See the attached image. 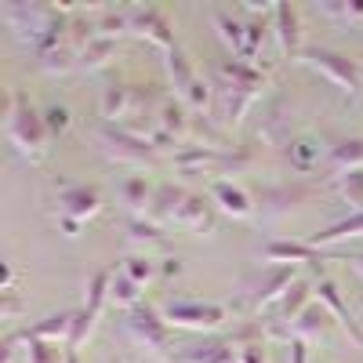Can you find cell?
<instances>
[{"instance_id":"cell-30","label":"cell","mask_w":363,"mask_h":363,"mask_svg":"<svg viewBox=\"0 0 363 363\" xmlns=\"http://www.w3.org/2000/svg\"><path fill=\"white\" fill-rule=\"evenodd\" d=\"M142 284H135L124 269L113 277V287H109V306H116V309H124V313H131L135 306H142Z\"/></svg>"},{"instance_id":"cell-3","label":"cell","mask_w":363,"mask_h":363,"mask_svg":"<svg viewBox=\"0 0 363 363\" xmlns=\"http://www.w3.org/2000/svg\"><path fill=\"white\" fill-rule=\"evenodd\" d=\"M218 91H222V120L229 128H240V120H244V113L251 109L255 99H262V91L269 84V77L258 69V66H247L240 62V58H225V62L218 66Z\"/></svg>"},{"instance_id":"cell-38","label":"cell","mask_w":363,"mask_h":363,"mask_svg":"<svg viewBox=\"0 0 363 363\" xmlns=\"http://www.w3.org/2000/svg\"><path fill=\"white\" fill-rule=\"evenodd\" d=\"M291 363H309V342L291 338Z\"/></svg>"},{"instance_id":"cell-16","label":"cell","mask_w":363,"mask_h":363,"mask_svg":"<svg viewBox=\"0 0 363 363\" xmlns=\"http://www.w3.org/2000/svg\"><path fill=\"white\" fill-rule=\"evenodd\" d=\"M262 265H309L320 262V251L309 244V240H269V244L258 251Z\"/></svg>"},{"instance_id":"cell-29","label":"cell","mask_w":363,"mask_h":363,"mask_svg":"<svg viewBox=\"0 0 363 363\" xmlns=\"http://www.w3.org/2000/svg\"><path fill=\"white\" fill-rule=\"evenodd\" d=\"M309 193L306 189H287V186H272V189H262L258 193V211L262 215H287V211L298 203V200H306Z\"/></svg>"},{"instance_id":"cell-23","label":"cell","mask_w":363,"mask_h":363,"mask_svg":"<svg viewBox=\"0 0 363 363\" xmlns=\"http://www.w3.org/2000/svg\"><path fill=\"white\" fill-rule=\"evenodd\" d=\"M323 167L335 178H342L349 171H363V138H338L335 145L327 149Z\"/></svg>"},{"instance_id":"cell-31","label":"cell","mask_w":363,"mask_h":363,"mask_svg":"<svg viewBox=\"0 0 363 363\" xmlns=\"http://www.w3.org/2000/svg\"><path fill=\"white\" fill-rule=\"evenodd\" d=\"M22 359L26 363H66L69 359V345H58V342H26L22 338Z\"/></svg>"},{"instance_id":"cell-43","label":"cell","mask_w":363,"mask_h":363,"mask_svg":"<svg viewBox=\"0 0 363 363\" xmlns=\"http://www.w3.org/2000/svg\"><path fill=\"white\" fill-rule=\"evenodd\" d=\"M66 363H80V352H77V349H69V359H66Z\"/></svg>"},{"instance_id":"cell-13","label":"cell","mask_w":363,"mask_h":363,"mask_svg":"<svg viewBox=\"0 0 363 363\" xmlns=\"http://www.w3.org/2000/svg\"><path fill=\"white\" fill-rule=\"evenodd\" d=\"M313 294H316V301L320 306L335 316V323L345 330V335L352 338V345H359L363 349V327H359V320L352 316V309L345 306V298H342V291H338V284L330 280V277H316L313 280Z\"/></svg>"},{"instance_id":"cell-8","label":"cell","mask_w":363,"mask_h":363,"mask_svg":"<svg viewBox=\"0 0 363 363\" xmlns=\"http://www.w3.org/2000/svg\"><path fill=\"white\" fill-rule=\"evenodd\" d=\"M124 327H128V335H131V342L138 349L153 352V356H164V359H174V352H171V345H174L171 323L164 320L160 309H153V306H145V301H142V306H135L128 313Z\"/></svg>"},{"instance_id":"cell-40","label":"cell","mask_w":363,"mask_h":363,"mask_svg":"<svg viewBox=\"0 0 363 363\" xmlns=\"http://www.w3.org/2000/svg\"><path fill=\"white\" fill-rule=\"evenodd\" d=\"M0 291H15V269L4 262V269H0Z\"/></svg>"},{"instance_id":"cell-28","label":"cell","mask_w":363,"mask_h":363,"mask_svg":"<svg viewBox=\"0 0 363 363\" xmlns=\"http://www.w3.org/2000/svg\"><path fill=\"white\" fill-rule=\"evenodd\" d=\"M113 277H116L113 269H99L95 277L87 280V287H84V306H80V309H87L91 316H102V313H106V306H109V287H113Z\"/></svg>"},{"instance_id":"cell-44","label":"cell","mask_w":363,"mask_h":363,"mask_svg":"<svg viewBox=\"0 0 363 363\" xmlns=\"http://www.w3.org/2000/svg\"><path fill=\"white\" fill-rule=\"evenodd\" d=\"M233 363H240V356H236V359H233Z\"/></svg>"},{"instance_id":"cell-20","label":"cell","mask_w":363,"mask_h":363,"mask_svg":"<svg viewBox=\"0 0 363 363\" xmlns=\"http://www.w3.org/2000/svg\"><path fill=\"white\" fill-rule=\"evenodd\" d=\"M120 200L128 203L131 218H149L153 215V203H157V186L145 174H131V178H124V186H120Z\"/></svg>"},{"instance_id":"cell-15","label":"cell","mask_w":363,"mask_h":363,"mask_svg":"<svg viewBox=\"0 0 363 363\" xmlns=\"http://www.w3.org/2000/svg\"><path fill=\"white\" fill-rule=\"evenodd\" d=\"M316 301V294H313V284H306V280H298L284 298H280V306L272 309V327H269V335H280V338H287V330H291V323L306 313L309 306Z\"/></svg>"},{"instance_id":"cell-9","label":"cell","mask_w":363,"mask_h":363,"mask_svg":"<svg viewBox=\"0 0 363 363\" xmlns=\"http://www.w3.org/2000/svg\"><path fill=\"white\" fill-rule=\"evenodd\" d=\"M298 284V269L294 265H262L258 277L247 280L244 287V298L255 313H265V309H277L280 298Z\"/></svg>"},{"instance_id":"cell-5","label":"cell","mask_w":363,"mask_h":363,"mask_svg":"<svg viewBox=\"0 0 363 363\" xmlns=\"http://www.w3.org/2000/svg\"><path fill=\"white\" fill-rule=\"evenodd\" d=\"M164 62H167V77H171V87H174V99L186 106L189 113H207L211 109V84L200 77V69L193 66V58L182 48H171L164 55Z\"/></svg>"},{"instance_id":"cell-12","label":"cell","mask_w":363,"mask_h":363,"mask_svg":"<svg viewBox=\"0 0 363 363\" xmlns=\"http://www.w3.org/2000/svg\"><path fill=\"white\" fill-rule=\"evenodd\" d=\"M207 200L215 203L218 215L236 218V222H247V218H255V215H258V203H255V196H251L244 186H236V182H229V178H215V182H211Z\"/></svg>"},{"instance_id":"cell-10","label":"cell","mask_w":363,"mask_h":363,"mask_svg":"<svg viewBox=\"0 0 363 363\" xmlns=\"http://www.w3.org/2000/svg\"><path fill=\"white\" fill-rule=\"evenodd\" d=\"M174 167L178 171L225 174V171L251 167V153H233V149H218V145H182L174 153Z\"/></svg>"},{"instance_id":"cell-4","label":"cell","mask_w":363,"mask_h":363,"mask_svg":"<svg viewBox=\"0 0 363 363\" xmlns=\"http://www.w3.org/2000/svg\"><path fill=\"white\" fill-rule=\"evenodd\" d=\"M160 313L171 327L196 330V335L222 330L233 320V306H225V301H200V298H171V301H164Z\"/></svg>"},{"instance_id":"cell-22","label":"cell","mask_w":363,"mask_h":363,"mask_svg":"<svg viewBox=\"0 0 363 363\" xmlns=\"http://www.w3.org/2000/svg\"><path fill=\"white\" fill-rule=\"evenodd\" d=\"M330 323H335V316H330L320 301H313V306L301 313L294 323H291V330H287V338H301V342H323L327 335H330Z\"/></svg>"},{"instance_id":"cell-42","label":"cell","mask_w":363,"mask_h":363,"mask_svg":"<svg viewBox=\"0 0 363 363\" xmlns=\"http://www.w3.org/2000/svg\"><path fill=\"white\" fill-rule=\"evenodd\" d=\"M345 262H349V265H352V269H356V277H359V280H363V255H349V258H345Z\"/></svg>"},{"instance_id":"cell-7","label":"cell","mask_w":363,"mask_h":363,"mask_svg":"<svg viewBox=\"0 0 363 363\" xmlns=\"http://www.w3.org/2000/svg\"><path fill=\"white\" fill-rule=\"evenodd\" d=\"M99 149H102L106 160L124 164V167H157L160 164V149L149 138L131 135L124 128H102L99 131Z\"/></svg>"},{"instance_id":"cell-2","label":"cell","mask_w":363,"mask_h":363,"mask_svg":"<svg viewBox=\"0 0 363 363\" xmlns=\"http://www.w3.org/2000/svg\"><path fill=\"white\" fill-rule=\"evenodd\" d=\"M4 135L15 153L29 164H40L51 149V131L44 124V113L29 106L18 95V87H8L4 95Z\"/></svg>"},{"instance_id":"cell-32","label":"cell","mask_w":363,"mask_h":363,"mask_svg":"<svg viewBox=\"0 0 363 363\" xmlns=\"http://www.w3.org/2000/svg\"><path fill=\"white\" fill-rule=\"evenodd\" d=\"M335 193L352 211H363V171H349V174L335 178Z\"/></svg>"},{"instance_id":"cell-1","label":"cell","mask_w":363,"mask_h":363,"mask_svg":"<svg viewBox=\"0 0 363 363\" xmlns=\"http://www.w3.org/2000/svg\"><path fill=\"white\" fill-rule=\"evenodd\" d=\"M149 218L157 225H174V229H186V233H215L218 211L200 193L164 182V186H157V203H153V215Z\"/></svg>"},{"instance_id":"cell-19","label":"cell","mask_w":363,"mask_h":363,"mask_svg":"<svg viewBox=\"0 0 363 363\" xmlns=\"http://www.w3.org/2000/svg\"><path fill=\"white\" fill-rule=\"evenodd\" d=\"M73 313L77 309H62V313H51L44 320H37L33 327L22 330L26 342H58V345H69V335H73Z\"/></svg>"},{"instance_id":"cell-27","label":"cell","mask_w":363,"mask_h":363,"mask_svg":"<svg viewBox=\"0 0 363 363\" xmlns=\"http://www.w3.org/2000/svg\"><path fill=\"white\" fill-rule=\"evenodd\" d=\"M116 58V40L109 37H91L84 48H80V62H77V73H95V69H106Z\"/></svg>"},{"instance_id":"cell-33","label":"cell","mask_w":363,"mask_h":363,"mask_svg":"<svg viewBox=\"0 0 363 363\" xmlns=\"http://www.w3.org/2000/svg\"><path fill=\"white\" fill-rule=\"evenodd\" d=\"M124 272H128L135 284L149 287L153 280H160V262H157V258H149V255H131V258L124 262Z\"/></svg>"},{"instance_id":"cell-17","label":"cell","mask_w":363,"mask_h":363,"mask_svg":"<svg viewBox=\"0 0 363 363\" xmlns=\"http://www.w3.org/2000/svg\"><path fill=\"white\" fill-rule=\"evenodd\" d=\"M272 37H277L284 58H301L306 44H301V18L294 4H277V11H272Z\"/></svg>"},{"instance_id":"cell-25","label":"cell","mask_w":363,"mask_h":363,"mask_svg":"<svg viewBox=\"0 0 363 363\" xmlns=\"http://www.w3.org/2000/svg\"><path fill=\"white\" fill-rule=\"evenodd\" d=\"M356 236H363V211H352V215H345L342 222L309 236V244L320 251V247H335V244H345V240H356Z\"/></svg>"},{"instance_id":"cell-39","label":"cell","mask_w":363,"mask_h":363,"mask_svg":"<svg viewBox=\"0 0 363 363\" xmlns=\"http://www.w3.org/2000/svg\"><path fill=\"white\" fill-rule=\"evenodd\" d=\"M160 277H164V280H171V277H182V262H178V258H167V262H160Z\"/></svg>"},{"instance_id":"cell-26","label":"cell","mask_w":363,"mask_h":363,"mask_svg":"<svg viewBox=\"0 0 363 363\" xmlns=\"http://www.w3.org/2000/svg\"><path fill=\"white\" fill-rule=\"evenodd\" d=\"M128 244H131L138 255H149L153 247H164V244H167V233H164V225H157L153 218H131V222H128Z\"/></svg>"},{"instance_id":"cell-34","label":"cell","mask_w":363,"mask_h":363,"mask_svg":"<svg viewBox=\"0 0 363 363\" xmlns=\"http://www.w3.org/2000/svg\"><path fill=\"white\" fill-rule=\"evenodd\" d=\"M44 124H48L51 138L66 135V131H69V124H73V113H69V106H66V102H51V106L44 109Z\"/></svg>"},{"instance_id":"cell-24","label":"cell","mask_w":363,"mask_h":363,"mask_svg":"<svg viewBox=\"0 0 363 363\" xmlns=\"http://www.w3.org/2000/svg\"><path fill=\"white\" fill-rule=\"evenodd\" d=\"M287 160H291V171H298V174H313V171L327 160V153H323L320 138L301 135V138H294V142L287 145Z\"/></svg>"},{"instance_id":"cell-41","label":"cell","mask_w":363,"mask_h":363,"mask_svg":"<svg viewBox=\"0 0 363 363\" xmlns=\"http://www.w3.org/2000/svg\"><path fill=\"white\" fill-rule=\"evenodd\" d=\"M58 229H62V233L73 240V236H80V229H84V225H80V222H69V218H58Z\"/></svg>"},{"instance_id":"cell-14","label":"cell","mask_w":363,"mask_h":363,"mask_svg":"<svg viewBox=\"0 0 363 363\" xmlns=\"http://www.w3.org/2000/svg\"><path fill=\"white\" fill-rule=\"evenodd\" d=\"M102 211V193L95 186H66L58 193V218L69 222H91Z\"/></svg>"},{"instance_id":"cell-36","label":"cell","mask_w":363,"mask_h":363,"mask_svg":"<svg viewBox=\"0 0 363 363\" xmlns=\"http://www.w3.org/2000/svg\"><path fill=\"white\" fill-rule=\"evenodd\" d=\"M18 345H22V330H8V335H4V345H0V363H15Z\"/></svg>"},{"instance_id":"cell-35","label":"cell","mask_w":363,"mask_h":363,"mask_svg":"<svg viewBox=\"0 0 363 363\" xmlns=\"http://www.w3.org/2000/svg\"><path fill=\"white\" fill-rule=\"evenodd\" d=\"M323 18H338V22H363V4H316Z\"/></svg>"},{"instance_id":"cell-37","label":"cell","mask_w":363,"mask_h":363,"mask_svg":"<svg viewBox=\"0 0 363 363\" xmlns=\"http://www.w3.org/2000/svg\"><path fill=\"white\" fill-rule=\"evenodd\" d=\"M18 313H22V298L15 294V291H4V301H0V320H18Z\"/></svg>"},{"instance_id":"cell-6","label":"cell","mask_w":363,"mask_h":363,"mask_svg":"<svg viewBox=\"0 0 363 363\" xmlns=\"http://www.w3.org/2000/svg\"><path fill=\"white\" fill-rule=\"evenodd\" d=\"M301 58L323 77V80H330L345 99H356L359 91H363V66L356 62L352 55H345V51H335V48H306L301 51Z\"/></svg>"},{"instance_id":"cell-11","label":"cell","mask_w":363,"mask_h":363,"mask_svg":"<svg viewBox=\"0 0 363 363\" xmlns=\"http://www.w3.org/2000/svg\"><path fill=\"white\" fill-rule=\"evenodd\" d=\"M128 33H131V37H142V40H149V44H157L164 55H167L171 48H178V44H174L171 18H167L160 8H153V4H131V8H128Z\"/></svg>"},{"instance_id":"cell-21","label":"cell","mask_w":363,"mask_h":363,"mask_svg":"<svg viewBox=\"0 0 363 363\" xmlns=\"http://www.w3.org/2000/svg\"><path fill=\"white\" fill-rule=\"evenodd\" d=\"M236 342L233 338H207L200 345H186L174 359L178 363H233L236 359Z\"/></svg>"},{"instance_id":"cell-18","label":"cell","mask_w":363,"mask_h":363,"mask_svg":"<svg viewBox=\"0 0 363 363\" xmlns=\"http://www.w3.org/2000/svg\"><path fill=\"white\" fill-rule=\"evenodd\" d=\"M211 26L218 29L222 44L233 51V58H240L244 62V51H247V22L240 18L236 11L229 8H211Z\"/></svg>"}]
</instances>
